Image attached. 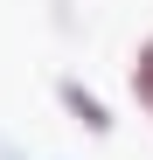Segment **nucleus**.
<instances>
[{
    "label": "nucleus",
    "mask_w": 153,
    "mask_h": 160,
    "mask_svg": "<svg viewBox=\"0 0 153 160\" xmlns=\"http://www.w3.org/2000/svg\"><path fill=\"white\" fill-rule=\"evenodd\" d=\"M132 104H139V112L153 118V35L132 49Z\"/></svg>",
    "instance_id": "f03ea898"
},
{
    "label": "nucleus",
    "mask_w": 153,
    "mask_h": 160,
    "mask_svg": "<svg viewBox=\"0 0 153 160\" xmlns=\"http://www.w3.org/2000/svg\"><path fill=\"white\" fill-rule=\"evenodd\" d=\"M56 98H63V112L84 125V132H111V112H105V98H91L84 84H76V77H63V84H56Z\"/></svg>",
    "instance_id": "f257e3e1"
}]
</instances>
